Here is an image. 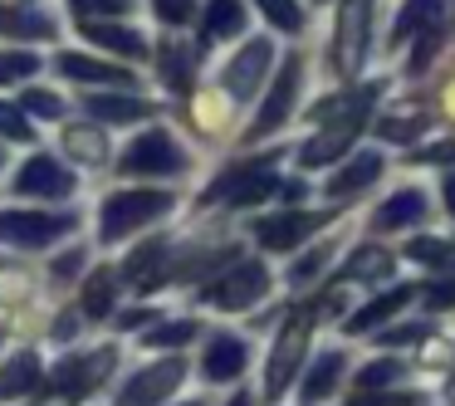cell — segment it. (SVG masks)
<instances>
[{
    "label": "cell",
    "instance_id": "44dd1931",
    "mask_svg": "<svg viewBox=\"0 0 455 406\" xmlns=\"http://www.w3.org/2000/svg\"><path fill=\"white\" fill-rule=\"evenodd\" d=\"M84 35H89L99 50H113V54H123V60H148V40H142L138 30H128V25L89 20V25H84Z\"/></svg>",
    "mask_w": 455,
    "mask_h": 406
},
{
    "label": "cell",
    "instance_id": "d590c367",
    "mask_svg": "<svg viewBox=\"0 0 455 406\" xmlns=\"http://www.w3.org/2000/svg\"><path fill=\"white\" fill-rule=\"evenodd\" d=\"M406 255L421 259V265H445V259H451V245H445V240H431V235H416L411 245H406Z\"/></svg>",
    "mask_w": 455,
    "mask_h": 406
},
{
    "label": "cell",
    "instance_id": "e0dca14e",
    "mask_svg": "<svg viewBox=\"0 0 455 406\" xmlns=\"http://www.w3.org/2000/svg\"><path fill=\"white\" fill-rule=\"evenodd\" d=\"M416 220H426V191L402 187V191H392V196L377 206L372 230H402V226H416Z\"/></svg>",
    "mask_w": 455,
    "mask_h": 406
},
{
    "label": "cell",
    "instance_id": "ee69618b",
    "mask_svg": "<svg viewBox=\"0 0 455 406\" xmlns=\"http://www.w3.org/2000/svg\"><path fill=\"white\" fill-rule=\"evenodd\" d=\"M69 5H74L79 15H118L128 0H69Z\"/></svg>",
    "mask_w": 455,
    "mask_h": 406
},
{
    "label": "cell",
    "instance_id": "9c48e42d",
    "mask_svg": "<svg viewBox=\"0 0 455 406\" xmlns=\"http://www.w3.org/2000/svg\"><path fill=\"white\" fill-rule=\"evenodd\" d=\"M113 362H118V347H99V353H89V357H64L50 377V392L64 396V402H84V396L103 382V372H108Z\"/></svg>",
    "mask_w": 455,
    "mask_h": 406
},
{
    "label": "cell",
    "instance_id": "60d3db41",
    "mask_svg": "<svg viewBox=\"0 0 455 406\" xmlns=\"http://www.w3.org/2000/svg\"><path fill=\"white\" fill-rule=\"evenodd\" d=\"M152 11H157L167 25H187L191 11H196V0H152Z\"/></svg>",
    "mask_w": 455,
    "mask_h": 406
},
{
    "label": "cell",
    "instance_id": "f1b7e54d",
    "mask_svg": "<svg viewBox=\"0 0 455 406\" xmlns=\"http://www.w3.org/2000/svg\"><path fill=\"white\" fill-rule=\"evenodd\" d=\"M445 0H406L402 15H396V30H392V44L411 40L416 30H426V25H435V15H441Z\"/></svg>",
    "mask_w": 455,
    "mask_h": 406
},
{
    "label": "cell",
    "instance_id": "30bf717a",
    "mask_svg": "<svg viewBox=\"0 0 455 406\" xmlns=\"http://www.w3.org/2000/svg\"><path fill=\"white\" fill-rule=\"evenodd\" d=\"M299 74H304V64H299V54H289V60L279 64L275 89H269V99H265V108H259V118L250 123V142L269 138L275 128H284V123H289V113H294V99H299Z\"/></svg>",
    "mask_w": 455,
    "mask_h": 406
},
{
    "label": "cell",
    "instance_id": "ffe728a7",
    "mask_svg": "<svg viewBox=\"0 0 455 406\" xmlns=\"http://www.w3.org/2000/svg\"><path fill=\"white\" fill-rule=\"evenodd\" d=\"M60 74L64 79H74V84H123V89H128L132 84V74L128 69H118V64H103V60H89V54H60Z\"/></svg>",
    "mask_w": 455,
    "mask_h": 406
},
{
    "label": "cell",
    "instance_id": "e575fe53",
    "mask_svg": "<svg viewBox=\"0 0 455 406\" xmlns=\"http://www.w3.org/2000/svg\"><path fill=\"white\" fill-rule=\"evenodd\" d=\"M30 74H40V60L35 54H0V84H20L30 79Z\"/></svg>",
    "mask_w": 455,
    "mask_h": 406
},
{
    "label": "cell",
    "instance_id": "1f68e13d",
    "mask_svg": "<svg viewBox=\"0 0 455 406\" xmlns=\"http://www.w3.org/2000/svg\"><path fill=\"white\" fill-rule=\"evenodd\" d=\"M396 377H402V362L396 357H377V362H367L357 372V392H387V382H396Z\"/></svg>",
    "mask_w": 455,
    "mask_h": 406
},
{
    "label": "cell",
    "instance_id": "5b68a950",
    "mask_svg": "<svg viewBox=\"0 0 455 406\" xmlns=\"http://www.w3.org/2000/svg\"><path fill=\"white\" fill-rule=\"evenodd\" d=\"M275 162H279V152H269V157H259V162H235L230 171H220V177L211 181L206 196H201V201H230V206H255V201H265V196H279Z\"/></svg>",
    "mask_w": 455,
    "mask_h": 406
},
{
    "label": "cell",
    "instance_id": "f546056e",
    "mask_svg": "<svg viewBox=\"0 0 455 406\" xmlns=\"http://www.w3.org/2000/svg\"><path fill=\"white\" fill-rule=\"evenodd\" d=\"M0 30L50 40V35H54V20H50V15H40V11H5V5H0Z\"/></svg>",
    "mask_w": 455,
    "mask_h": 406
},
{
    "label": "cell",
    "instance_id": "4dcf8cb0",
    "mask_svg": "<svg viewBox=\"0 0 455 406\" xmlns=\"http://www.w3.org/2000/svg\"><path fill=\"white\" fill-rule=\"evenodd\" d=\"M255 5L265 11V20L275 25V30H284V35L304 30V11H299V0H255Z\"/></svg>",
    "mask_w": 455,
    "mask_h": 406
},
{
    "label": "cell",
    "instance_id": "cb8c5ba5",
    "mask_svg": "<svg viewBox=\"0 0 455 406\" xmlns=\"http://www.w3.org/2000/svg\"><path fill=\"white\" fill-rule=\"evenodd\" d=\"M40 382V353H15L11 362L0 367V402H15V396L35 392Z\"/></svg>",
    "mask_w": 455,
    "mask_h": 406
},
{
    "label": "cell",
    "instance_id": "f5cc1de1",
    "mask_svg": "<svg viewBox=\"0 0 455 406\" xmlns=\"http://www.w3.org/2000/svg\"><path fill=\"white\" fill-rule=\"evenodd\" d=\"M0 343H5V328H0Z\"/></svg>",
    "mask_w": 455,
    "mask_h": 406
},
{
    "label": "cell",
    "instance_id": "5bb4252c",
    "mask_svg": "<svg viewBox=\"0 0 455 406\" xmlns=\"http://www.w3.org/2000/svg\"><path fill=\"white\" fill-rule=\"evenodd\" d=\"M15 191L20 196H44V201H64L79 191V181L69 177V171L60 167L54 157H44V152H35L30 162H25L20 171H15Z\"/></svg>",
    "mask_w": 455,
    "mask_h": 406
},
{
    "label": "cell",
    "instance_id": "d6986e66",
    "mask_svg": "<svg viewBox=\"0 0 455 406\" xmlns=\"http://www.w3.org/2000/svg\"><path fill=\"white\" fill-rule=\"evenodd\" d=\"M343 367H347V357L338 353V347L318 353L314 362H308V372H304V386H299L304 406H308V402H323V396H333V386H338V377H343Z\"/></svg>",
    "mask_w": 455,
    "mask_h": 406
},
{
    "label": "cell",
    "instance_id": "f35d334b",
    "mask_svg": "<svg viewBox=\"0 0 455 406\" xmlns=\"http://www.w3.org/2000/svg\"><path fill=\"white\" fill-rule=\"evenodd\" d=\"M0 132L11 142H30V123H25V113L15 103H0Z\"/></svg>",
    "mask_w": 455,
    "mask_h": 406
},
{
    "label": "cell",
    "instance_id": "4316f807",
    "mask_svg": "<svg viewBox=\"0 0 455 406\" xmlns=\"http://www.w3.org/2000/svg\"><path fill=\"white\" fill-rule=\"evenodd\" d=\"M64 147H69V157L84 162V167H103V162H108V142H103L99 128H69L64 132Z\"/></svg>",
    "mask_w": 455,
    "mask_h": 406
},
{
    "label": "cell",
    "instance_id": "7402d4cb",
    "mask_svg": "<svg viewBox=\"0 0 455 406\" xmlns=\"http://www.w3.org/2000/svg\"><path fill=\"white\" fill-rule=\"evenodd\" d=\"M230 35H245V5L240 0H211L206 20H201V50L230 40Z\"/></svg>",
    "mask_w": 455,
    "mask_h": 406
},
{
    "label": "cell",
    "instance_id": "4fadbf2b",
    "mask_svg": "<svg viewBox=\"0 0 455 406\" xmlns=\"http://www.w3.org/2000/svg\"><path fill=\"white\" fill-rule=\"evenodd\" d=\"M265 294H269V269L255 265V259L226 269V279L206 289V299H211L216 308H250V304H259Z\"/></svg>",
    "mask_w": 455,
    "mask_h": 406
},
{
    "label": "cell",
    "instance_id": "d6a6232c",
    "mask_svg": "<svg viewBox=\"0 0 455 406\" xmlns=\"http://www.w3.org/2000/svg\"><path fill=\"white\" fill-rule=\"evenodd\" d=\"M201 328L191 323V318H177V323H157V328H148V347H181V343H191Z\"/></svg>",
    "mask_w": 455,
    "mask_h": 406
},
{
    "label": "cell",
    "instance_id": "8992f818",
    "mask_svg": "<svg viewBox=\"0 0 455 406\" xmlns=\"http://www.w3.org/2000/svg\"><path fill=\"white\" fill-rule=\"evenodd\" d=\"M79 230V216L69 211H0V245L11 250H44Z\"/></svg>",
    "mask_w": 455,
    "mask_h": 406
},
{
    "label": "cell",
    "instance_id": "681fc988",
    "mask_svg": "<svg viewBox=\"0 0 455 406\" xmlns=\"http://www.w3.org/2000/svg\"><path fill=\"white\" fill-rule=\"evenodd\" d=\"M445 211H451V216H455V171H451V177H445Z\"/></svg>",
    "mask_w": 455,
    "mask_h": 406
},
{
    "label": "cell",
    "instance_id": "277c9868",
    "mask_svg": "<svg viewBox=\"0 0 455 406\" xmlns=\"http://www.w3.org/2000/svg\"><path fill=\"white\" fill-rule=\"evenodd\" d=\"M118 171L123 177H177V171H187V152H181V142L167 128H152V132H138L123 147Z\"/></svg>",
    "mask_w": 455,
    "mask_h": 406
},
{
    "label": "cell",
    "instance_id": "ab89813d",
    "mask_svg": "<svg viewBox=\"0 0 455 406\" xmlns=\"http://www.w3.org/2000/svg\"><path fill=\"white\" fill-rule=\"evenodd\" d=\"M347 406H416V392H353Z\"/></svg>",
    "mask_w": 455,
    "mask_h": 406
},
{
    "label": "cell",
    "instance_id": "f6af8a7d",
    "mask_svg": "<svg viewBox=\"0 0 455 406\" xmlns=\"http://www.w3.org/2000/svg\"><path fill=\"white\" fill-rule=\"evenodd\" d=\"M411 338H426V323H402V328H392V333H382V347L411 343Z\"/></svg>",
    "mask_w": 455,
    "mask_h": 406
},
{
    "label": "cell",
    "instance_id": "52a82bcc",
    "mask_svg": "<svg viewBox=\"0 0 455 406\" xmlns=\"http://www.w3.org/2000/svg\"><path fill=\"white\" fill-rule=\"evenodd\" d=\"M367 44H372V0H343V11H338V44H333L338 74L357 79L367 64Z\"/></svg>",
    "mask_w": 455,
    "mask_h": 406
},
{
    "label": "cell",
    "instance_id": "836d02e7",
    "mask_svg": "<svg viewBox=\"0 0 455 406\" xmlns=\"http://www.w3.org/2000/svg\"><path fill=\"white\" fill-rule=\"evenodd\" d=\"M20 113H35V118H64V103H60V93H50V89H25V99H20Z\"/></svg>",
    "mask_w": 455,
    "mask_h": 406
},
{
    "label": "cell",
    "instance_id": "bcb514c9",
    "mask_svg": "<svg viewBox=\"0 0 455 406\" xmlns=\"http://www.w3.org/2000/svg\"><path fill=\"white\" fill-rule=\"evenodd\" d=\"M411 162H455V138L451 142H435V147L411 152Z\"/></svg>",
    "mask_w": 455,
    "mask_h": 406
},
{
    "label": "cell",
    "instance_id": "c3c4849f",
    "mask_svg": "<svg viewBox=\"0 0 455 406\" xmlns=\"http://www.w3.org/2000/svg\"><path fill=\"white\" fill-rule=\"evenodd\" d=\"M74 328H79V318H74V314H64V318H60V323H54V333H60V338H69V333H74Z\"/></svg>",
    "mask_w": 455,
    "mask_h": 406
},
{
    "label": "cell",
    "instance_id": "7c38bea8",
    "mask_svg": "<svg viewBox=\"0 0 455 406\" xmlns=\"http://www.w3.org/2000/svg\"><path fill=\"white\" fill-rule=\"evenodd\" d=\"M187 377V362L181 357H162V362L142 367V372L128 377V386L118 392V406H152V402H167L172 386Z\"/></svg>",
    "mask_w": 455,
    "mask_h": 406
},
{
    "label": "cell",
    "instance_id": "d4e9b609",
    "mask_svg": "<svg viewBox=\"0 0 455 406\" xmlns=\"http://www.w3.org/2000/svg\"><path fill=\"white\" fill-rule=\"evenodd\" d=\"M416 299V289L411 284H392V294H382V299H372L367 308H357L353 318H347V333H367V328H377V323H387V318L396 314L402 304H411Z\"/></svg>",
    "mask_w": 455,
    "mask_h": 406
},
{
    "label": "cell",
    "instance_id": "6da1fadb",
    "mask_svg": "<svg viewBox=\"0 0 455 406\" xmlns=\"http://www.w3.org/2000/svg\"><path fill=\"white\" fill-rule=\"evenodd\" d=\"M372 103H377V84H363V89H353L347 99H328L323 108L314 113V123H323V132L299 147V167L314 171V167H328V162L343 157V152L357 142V132L367 128Z\"/></svg>",
    "mask_w": 455,
    "mask_h": 406
},
{
    "label": "cell",
    "instance_id": "7dc6e473",
    "mask_svg": "<svg viewBox=\"0 0 455 406\" xmlns=\"http://www.w3.org/2000/svg\"><path fill=\"white\" fill-rule=\"evenodd\" d=\"M148 318H157V314H152V308H128V314H123L118 323H123V328H142Z\"/></svg>",
    "mask_w": 455,
    "mask_h": 406
},
{
    "label": "cell",
    "instance_id": "b9f144b4",
    "mask_svg": "<svg viewBox=\"0 0 455 406\" xmlns=\"http://www.w3.org/2000/svg\"><path fill=\"white\" fill-rule=\"evenodd\" d=\"M426 308H455V279H435V284L421 289Z\"/></svg>",
    "mask_w": 455,
    "mask_h": 406
},
{
    "label": "cell",
    "instance_id": "484cf974",
    "mask_svg": "<svg viewBox=\"0 0 455 406\" xmlns=\"http://www.w3.org/2000/svg\"><path fill=\"white\" fill-rule=\"evenodd\" d=\"M84 108H89L99 123H138V118H148V113H152L142 99H123V93H118V99H113V93H89Z\"/></svg>",
    "mask_w": 455,
    "mask_h": 406
},
{
    "label": "cell",
    "instance_id": "74e56055",
    "mask_svg": "<svg viewBox=\"0 0 455 406\" xmlns=\"http://www.w3.org/2000/svg\"><path fill=\"white\" fill-rule=\"evenodd\" d=\"M333 255V245H318V250H308L304 259H294V269H289V284H308V279L323 269V259Z\"/></svg>",
    "mask_w": 455,
    "mask_h": 406
},
{
    "label": "cell",
    "instance_id": "f907efd6",
    "mask_svg": "<svg viewBox=\"0 0 455 406\" xmlns=\"http://www.w3.org/2000/svg\"><path fill=\"white\" fill-rule=\"evenodd\" d=\"M230 406H255V402H250L245 392H235V396H230Z\"/></svg>",
    "mask_w": 455,
    "mask_h": 406
},
{
    "label": "cell",
    "instance_id": "db71d44e",
    "mask_svg": "<svg viewBox=\"0 0 455 406\" xmlns=\"http://www.w3.org/2000/svg\"><path fill=\"white\" fill-rule=\"evenodd\" d=\"M0 162H5V152H0Z\"/></svg>",
    "mask_w": 455,
    "mask_h": 406
},
{
    "label": "cell",
    "instance_id": "8fae6325",
    "mask_svg": "<svg viewBox=\"0 0 455 406\" xmlns=\"http://www.w3.org/2000/svg\"><path fill=\"white\" fill-rule=\"evenodd\" d=\"M328 220H333V211H279V216L255 220V240L265 250H294Z\"/></svg>",
    "mask_w": 455,
    "mask_h": 406
},
{
    "label": "cell",
    "instance_id": "ba28073f",
    "mask_svg": "<svg viewBox=\"0 0 455 406\" xmlns=\"http://www.w3.org/2000/svg\"><path fill=\"white\" fill-rule=\"evenodd\" d=\"M269 64H275V44L269 40H245L235 54H230V64L220 69V89L230 93V99H255L259 84L269 79Z\"/></svg>",
    "mask_w": 455,
    "mask_h": 406
},
{
    "label": "cell",
    "instance_id": "7bdbcfd3",
    "mask_svg": "<svg viewBox=\"0 0 455 406\" xmlns=\"http://www.w3.org/2000/svg\"><path fill=\"white\" fill-rule=\"evenodd\" d=\"M84 269V245H74V250H64L60 259H54V279H60V284H69L74 275H79Z\"/></svg>",
    "mask_w": 455,
    "mask_h": 406
},
{
    "label": "cell",
    "instance_id": "3957f363",
    "mask_svg": "<svg viewBox=\"0 0 455 406\" xmlns=\"http://www.w3.org/2000/svg\"><path fill=\"white\" fill-rule=\"evenodd\" d=\"M314 323H318L314 304H304V308L289 314L284 328H279L275 347H269V362H265V396H269V402L284 396V386L294 382L299 362H304V353H308V333H314Z\"/></svg>",
    "mask_w": 455,
    "mask_h": 406
},
{
    "label": "cell",
    "instance_id": "8d00e7d4",
    "mask_svg": "<svg viewBox=\"0 0 455 406\" xmlns=\"http://www.w3.org/2000/svg\"><path fill=\"white\" fill-rule=\"evenodd\" d=\"M377 128H382V138H392V142H411L416 132L426 128V113H411V118H382Z\"/></svg>",
    "mask_w": 455,
    "mask_h": 406
},
{
    "label": "cell",
    "instance_id": "83f0119b",
    "mask_svg": "<svg viewBox=\"0 0 455 406\" xmlns=\"http://www.w3.org/2000/svg\"><path fill=\"white\" fill-rule=\"evenodd\" d=\"M113 299H118V275H113V269L89 275V284H84V314H89V318H108L113 314Z\"/></svg>",
    "mask_w": 455,
    "mask_h": 406
},
{
    "label": "cell",
    "instance_id": "816d5d0a",
    "mask_svg": "<svg viewBox=\"0 0 455 406\" xmlns=\"http://www.w3.org/2000/svg\"><path fill=\"white\" fill-rule=\"evenodd\" d=\"M181 406H201V402H181Z\"/></svg>",
    "mask_w": 455,
    "mask_h": 406
},
{
    "label": "cell",
    "instance_id": "ac0fdd59",
    "mask_svg": "<svg viewBox=\"0 0 455 406\" xmlns=\"http://www.w3.org/2000/svg\"><path fill=\"white\" fill-rule=\"evenodd\" d=\"M157 69H162V84L172 93H191V79H196V50L187 40H162L157 44Z\"/></svg>",
    "mask_w": 455,
    "mask_h": 406
},
{
    "label": "cell",
    "instance_id": "2e32d148",
    "mask_svg": "<svg viewBox=\"0 0 455 406\" xmlns=\"http://www.w3.org/2000/svg\"><path fill=\"white\" fill-rule=\"evenodd\" d=\"M382 177V152H357L353 162H347L343 171H333V181H328V196L333 201H353L363 196L372 181Z\"/></svg>",
    "mask_w": 455,
    "mask_h": 406
},
{
    "label": "cell",
    "instance_id": "603a6c76",
    "mask_svg": "<svg viewBox=\"0 0 455 406\" xmlns=\"http://www.w3.org/2000/svg\"><path fill=\"white\" fill-rule=\"evenodd\" d=\"M392 275V250L382 245H357L343 265V284H372V279Z\"/></svg>",
    "mask_w": 455,
    "mask_h": 406
},
{
    "label": "cell",
    "instance_id": "9a60e30c",
    "mask_svg": "<svg viewBox=\"0 0 455 406\" xmlns=\"http://www.w3.org/2000/svg\"><path fill=\"white\" fill-rule=\"evenodd\" d=\"M245 367H250V343H245V338L216 333V338H211V347L201 353V377H206V382H235Z\"/></svg>",
    "mask_w": 455,
    "mask_h": 406
},
{
    "label": "cell",
    "instance_id": "7a4b0ae2",
    "mask_svg": "<svg viewBox=\"0 0 455 406\" xmlns=\"http://www.w3.org/2000/svg\"><path fill=\"white\" fill-rule=\"evenodd\" d=\"M177 206V196L172 191H113L108 201L99 206V235L108 240H128L132 230H142V226H152L157 216H167V211Z\"/></svg>",
    "mask_w": 455,
    "mask_h": 406
}]
</instances>
